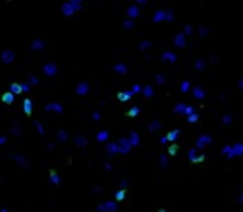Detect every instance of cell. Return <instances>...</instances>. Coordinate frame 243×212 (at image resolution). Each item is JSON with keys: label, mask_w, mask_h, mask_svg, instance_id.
I'll list each match as a JSON object with an SVG mask.
<instances>
[{"label": "cell", "mask_w": 243, "mask_h": 212, "mask_svg": "<svg viewBox=\"0 0 243 212\" xmlns=\"http://www.w3.org/2000/svg\"><path fill=\"white\" fill-rule=\"evenodd\" d=\"M113 70H115L117 74H122V75H125V74L128 72V67H127V63L118 62V63H115V65H113Z\"/></svg>", "instance_id": "d6986e66"}, {"label": "cell", "mask_w": 243, "mask_h": 212, "mask_svg": "<svg viewBox=\"0 0 243 212\" xmlns=\"http://www.w3.org/2000/svg\"><path fill=\"white\" fill-rule=\"evenodd\" d=\"M150 47H152V42H150V40H142V42L138 44V49H140V50H147V49H150Z\"/></svg>", "instance_id": "1f68e13d"}, {"label": "cell", "mask_w": 243, "mask_h": 212, "mask_svg": "<svg viewBox=\"0 0 243 212\" xmlns=\"http://www.w3.org/2000/svg\"><path fill=\"white\" fill-rule=\"evenodd\" d=\"M29 90H30V85L27 82H23L22 84V92H29Z\"/></svg>", "instance_id": "f6af8a7d"}, {"label": "cell", "mask_w": 243, "mask_h": 212, "mask_svg": "<svg viewBox=\"0 0 243 212\" xmlns=\"http://www.w3.org/2000/svg\"><path fill=\"white\" fill-rule=\"evenodd\" d=\"M97 212H117L118 206L115 200H105V202H100L97 207H95Z\"/></svg>", "instance_id": "6da1fadb"}, {"label": "cell", "mask_w": 243, "mask_h": 212, "mask_svg": "<svg viewBox=\"0 0 243 212\" xmlns=\"http://www.w3.org/2000/svg\"><path fill=\"white\" fill-rule=\"evenodd\" d=\"M27 84L32 87V85H38V77L35 75H29V79H27Z\"/></svg>", "instance_id": "d6a6232c"}, {"label": "cell", "mask_w": 243, "mask_h": 212, "mask_svg": "<svg viewBox=\"0 0 243 212\" xmlns=\"http://www.w3.org/2000/svg\"><path fill=\"white\" fill-rule=\"evenodd\" d=\"M103 167L107 169V171H112V169H113V165H112L110 162H105V164H103Z\"/></svg>", "instance_id": "c3c4849f"}, {"label": "cell", "mask_w": 243, "mask_h": 212, "mask_svg": "<svg viewBox=\"0 0 243 212\" xmlns=\"http://www.w3.org/2000/svg\"><path fill=\"white\" fill-rule=\"evenodd\" d=\"M30 49L33 52H40V50H43V49H45V42L42 40V38H35V40H32Z\"/></svg>", "instance_id": "ba28073f"}, {"label": "cell", "mask_w": 243, "mask_h": 212, "mask_svg": "<svg viewBox=\"0 0 243 212\" xmlns=\"http://www.w3.org/2000/svg\"><path fill=\"white\" fill-rule=\"evenodd\" d=\"M190 89V84L188 82H182V92H188Z\"/></svg>", "instance_id": "7bdbcfd3"}, {"label": "cell", "mask_w": 243, "mask_h": 212, "mask_svg": "<svg viewBox=\"0 0 243 212\" xmlns=\"http://www.w3.org/2000/svg\"><path fill=\"white\" fill-rule=\"evenodd\" d=\"M117 146H118V152H120V154H128V152L132 150V144H130L128 137H122V139H118Z\"/></svg>", "instance_id": "3957f363"}, {"label": "cell", "mask_w": 243, "mask_h": 212, "mask_svg": "<svg viewBox=\"0 0 243 212\" xmlns=\"http://www.w3.org/2000/svg\"><path fill=\"white\" fill-rule=\"evenodd\" d=\"M207 142H208V137H202V139H200L198 142H196V146H198V147H205V146H207Z\"/></svg>", "instance_id": "74e56055"}, {"label": "cell", "mask_w": 243, "mask_h": 212, "mask_svg": "<svg viewBox=\"0 0 243 212\" xmlns=\"http://www.w3.org/2000/svg\"><path fill=\"white\" fill-rule=\"evenodd\" d=\"M155 80H157V84H163L165 82V77L161 75V74H158V75L155 77Z\"/></svg>", "instance_id": "b9f144b4"}, {"label": "cell", "mask_w": 243, "mask_h": 212, "mask_svg": "<svg viewBox=\"0 0 243 212\" xmlns=\"http://www.w3.org/2000/svg\"><path fill=\"white\" fill-rule=\"evenodd\" d=\"M158 212H167V210H165V209H158Z\"/></svg>", "instance_id": "9f6ffc18"}, {"label": "cell", "mask_w": 243, "mask_h": 212, "mask_svg": "<svg viewBox=\"0 0 243 212\" xmlns=\"http://www.w3.org/2000/svg\"><path fill=\"white\" fill-rule=\"evenodd\" d=\"M185 110H186V107L183 104H177V105H175V112H177V114H185Z\"/></svg>", "instance_id": "d590c367"}, {"label": "cell", "mask_w": 243, "mask_h": 212, "mask_svg": "<svg viewBox=\"0 0 243 212\" xmlns=\"http://www.w3.org/2000/svg\"><path fill=\"white\" fill-rule=\"evenodd\" d=\"M178 137H180V129H175V130H172V132L167 134V140L172 142V144H175V140H177Z\"/></svg>", "instance_id": "7402d4cb"}, {"label": "cell", "mask_w": 243, "mask_h": 212, "mask_svg": "<svg viewBox=\"0 0 243 212\" xmlns=\"http://www.w3.org/2000/svg\"><path fill=\"white\" fill-rule=\"evenodd\" d=\"M132 97H133V92L132 90H122V92H118V94H117V99L120 102H128V100H132Z\"/></svg>", "instance_id": "8fae6325"}, {"label": "cell", "mask_w": 243, "mask_h": 212, "mask_svg": "<svg viewBox=\"0 0 243 212\" xmlns=\"http://www.w3.org/2000/svg\"><path fill=\"white\" fill-rule=\"evenodd\" d=\"M133 27H135V22H133L132 19H125V20H123V29H125V30H132Z\"/></svg>", "instance_id": "f546056e"}, {"label": "cell", "mask_w": 243, "mask_h": 212, "mask_svg": "<svg viewBox=\"0 0 243 212\" xmlns=\"http://www.w3.org/2000/svg\"><path fill=\"white\" fill-rule=\"evenodd\" d=\"M12 134H13V135H20V134H22V132H20V125H19V124H15V125L12 127Z\"/></svg>", "instance_id": "f35d334b"}, {"label": "cell", "mask_w": 243, "mask_h": 212, "mask_svg": "<svg viewBox=\"0 0 243 212\" xmlns=\"http://www.w3.org/2000/svg\"><path fill=\"white\" fill-rule=\"evenodd\" d=\"M50 149H55V144H47V150H50Z\"/></svg>", "instance_id": "816d5d0a"}, {"label": "cell", "mask_w": 243, "mask_h": 212, "mask_svg": "<svg viewBox=\"0 0 243 212\" xmlns=\"http://www.w3.org/2000/svg\"><path fill=\"white\" fill-rule=\"evenodd\" d=\"M145 3H147V2H145V0H138V2H137V3H135V5H145Z\"/></svg>", "instance_id": "f5cc1de1"}, {"label": "cell", "mask_w": 243, "mask_h": 212, "mask_svg": "<svg viewBox=\"0 0 243 212\" xmlns=\"http://www.w3.org/2000/svg\"><path fill=\"white\" fill-rule=\"evenodd\" d=\"M67 139H68V134H67V130H57V142H67Z\"/></svg>", "instance_id": "4316f807"}, {"label": "cell", "mask_w": 243, "mask_h": 212, "mask_svg": "<svg viewBox=\"0 0 243 212\" xmlns=\"http://www.w3.org/2000/svg\"><path fill=\"white\" fill-rule=\"evenodd\" d=\"M172 19H173V13H172L170 10H167V13H165V20L168 22V20H172Z\"/></svg>", "instance_id": "ee69618b"}, {"label": "cell", "mask_w": 243, "mask_h": 212, "mask_svg": "<svg viewBox=\"0 0 243 212\" xmlns=\"http://www.w3.org/2000/svg\"><path fill=\"white\" fill-rule=\"evenodd\" d=\"M9 92H12L13 95L22 94V84H20V82H12V84H10V87H9Z\"/></svg>", "instance_id": "44dd1931"}, {"label": "cell", "mask_w": 243, "mask_h": 212, "mask_svg": "<svg viewBox=\"0 0 243 212\" xmlns=\"http://www.w3.org/2000/svg\"><path fill=\"white\" fill-rule=\"evenodd\" d=\"M73 144H75L77 147H80V149H85V147L89 146V139H87L85 135H77L75 139H73Z\"/></svg>", "instance_id": "30bf717a"}, {"label": "cell", "mask_w": 243, "mask_h": 212, "mask_svg": "<svg viewBox=\"0 0 243 212\" xmlns=\"http://www.w3.org/2000/svg\"><path fill=\"white\" fill-rule=\"evenodd\" d=\"M175 45H177V47H183V45H185V35L183 34L175 35Z\"/></svg>", "instance_id": "f1b7e54d"}, {"label": "cell", "mask_w": 243, "mask_h": 212, "mask_svg": "<svg viewBox=\"0 0 243 212\" xmlns=\"http://www.w3.org/2000/svg\"><path fill=\"white\" fill-rule=\"evenodd\" d=\"M62 13H63V17H72V15H75V12H73V9H72V5H70L68 2H65V3H62Z\"/></svg>", "instance_id": "5bb4252c"}, {"label": "cell", "mask_w": 243, "mask_h": 212, "mask_svg": "<svg viewBox=\"0 0 243 212\" xmlns=\"http://www.w3.org/2000/svg\"><path fill=\"white\" fill-rule=\"evenodd\" d=\"M177 152H178V146H177V144H172V146L168 147V155H170V157H173Z\"/></svg>", "instance_id": "836d02e7"}, {"label": "cell", "mask_w": 243, "mask_h": 212, "mask_svg": "<svg viewBox=\"0 0 243 212\" xmlns=\"http://www.w3.org/2000/svg\"><path fill=\"white\" fill-rule=\"evenodd\" d=\"M142 89H143V87L140 85V84H133V87H132L133 95H135V94H142Z\"/></svg>", "instance_id": "8d00e7d4"}, {"label": "cell", "mask_w": 243, "mask_h": 212, "mask_svg": "<svg viewBox=\"0 0 243 212\" xmlns=\"http://www.w3.org/2000/svg\"><path fill=\"white\" fill-rule=\"evenodd\" d=\"M33 125H35V129L38 130V134H40V135H45V130H43V125H42V122H37V120H35Z\"/></svg>", "instance_id": "e575fe53"}, {"label": "cell", "mask_w": 243, "mask_h": 212, "mask_svg": "<svg viewBox=\"0 0 243 212\" xmlns=\"http://www.w3.org/2000/svg\"><path fill=\"white\" fill-rule=\"evenodd\" d=\"M5 144H7V137L0 134V146H5Z\"/></svg>", "instance_id": "bcb514c9"}, {"label": "cell", "mask_w": 243, "mask_h": 212, "mask_svg": "<svg viewBox=\"0 0 243 212\" xmlns=\"http://www.w3.org/2000/svg\"><path fill=\"white\" fill-rule=\"evenodd\" d=\"M196 119H198V117H196L195 114H192V115L188 117V122H196Z\"/></svg>", "instance_id": "f907efd6"}, {"label": "cell", "mask_w": 243, "mask_h": 212, "mask_svg": "<svg viewBox=\"0 0 243 212\" xmlns=\"http://www.w3.org/2000/svg\"><path fill=\"white\" fill-rule=\"evenodd\" d=\"M161 60H165V62H170V63H173L175 60H177V55H175L173 52H170V50H165L163 54H161Z\"/></svg>", "instance_id": "2e32d148"}, {"label": "cell", "mask_w": 243, "mask_h": 212, "mask_svg": "<svg viewBox=\"0 0 243 212\" xmlns=\"http://www.w3.org/2000/svg\"><path fill=\"white\" fill-rule=\"evenodd\" d=\"M105 152H107L108 155H117V154H120L118 152V146H117V142H107L105 144Z\"/></svg>", "instance_id": "52a82bcc"}, {"label": "cell", "mask_w": 243, "mask_h": 212, "mask_svg": "<svg viewBox=\"0 0 243 212\" xmlns=\"http://www.w3.org/2000/svg\"><path fill=\"white\" fill-rule=\"evenodd\" d=\"M0 60H2V63H5V65L12 63L13 60H15V54H13V50H10V49H5V50L0 54Z\"/></svg>", "instance_id": "277c9868"}, {"label": "cell", "mask_w": 243, "mask_h": 212, "mask_svg": "<svg viewBox=\"0 0 243 212\" xmlns=\"http://www.w3.org/2000/svg\"><path fill=\"white\" fill-rule=\"evenodd\" d=\"M90 90V84L89 82H78L75 85V94L80 95V97H83V95H87Z\"/></svg>", "instance_id": "5b68a950"}, {"label": "cell", "mask_w": 243, "mask_h": 212, "mask_svg": "<svg viewBox=\"0 0 243 212\" xmlns=\"http://www.w3.org/2000/svg\"><path fill=\"white\" fill-rule=\"evenodd\" d=\"M127 187H128V181H122V184H120V189H125V190H127Z\"/></svg>", "instance_id": "681fc988"}, {"label": "cell", "mask_w": 243, "mask_h": 212, "mask_svg": "<svg viewBox=\"0 0 243 212\" xmlns=\"http://www.w3.org/2000/svg\"><path fill=\"white\" fill-rule=\"evenodd\" d=\"M45 110L47 112H55V114H62L63 112V105L58 104V102H48L45 105Z\"/></svg>", "instance_id": "8992f818"}, {"label": "cell", "mask_w": 243, "mask_h": 212, "mask_svg": "<svg viewBox=\"0 0 243 212\" xmlns=\"http://www.w3.org/2000/svg\"><path fill=\"white\" fill-rule=\"evenodd\" d=\"M158 129H160V122H158V120H153V122H150V124H148V130H150L152 134H153V132H157Z\"/></svg>", "instance_id": "4dcf8cb0"}, {"label": "cell", "mask_w": 243, "mask_h": 212, "mask_svg": "<svg viewBox=\"0 0 243 212\" xmlns=\"http://www.w3.org/2000/svg\"><path fill=\"white\" fill-rule=\"evenodd\" d=\"M113 197H115V202H122V200H125V197H127V190L125 189H118Z\"/></svg>", "instance_id": "484cf974"}, {"label": "cell", "mask_w": 243, "mask_h": 212, "mask_svg": "<svg viewBox=\"0 0 243 212\" xmlns=\"http://www.w3.org/2000/svg\"><path fill=\"white\" fill-rule=\"evenodd\" d=\"M195 97H203V92H202V89H195Z\"/></svg>", "instance_id": "7dc6e473"}, {"label": "cell", "mask_w": 243, "mask_h": 212, "mask_svg": "<svg viewBox=\"0 0 243 212\" xmlns=\"http://www.w3.org/2000/svg\"><path fill=\"white\" fill-rule=\"evenodd\" d=\"M165 13H167V10H157V12L153 13V22L155 23L163 22V20H165Z\"/></svg>", "instance_id": "d4e9b609"}, {"label": "cell", "mask_w": 243, "mask_h": 212, "mask_svg": "<svg viewBox=\"0 0 243 212\" xmlns=\"http://www.w3.org/2000/svg\"><path fill=\"white\" fill-rule=\"evenodd\" d=\"M48 179H50V182L54 184L55 187H58V185H60V182H62V179H60V175L57 174V171H50V172H48Z\"/></svg>", "instance_id": "9a60e30c"}, {"label": "cell", "mask_w": 243, "mask_h": 212, "mask_svg": "<svg viewBox=\"0 0 243 212\" xmlns=\"http://www.w3.org/2000/svg\"><path fill=\"white\" fill-rule=\"evenodd\" d=\"M22 104H23L22 109H23V112H25V115H32V112H33V102H32L30 99H25Z\"/></svg>", "instance_id": "4fadbf2b"}, {"label": "cell", "mask_w": 243, "mask_h": 212, "mask_svg": "<svg viewBox=\"0 0 243 212\" xmlns=\"http://www.w3.org/2000/svg\"><path fill=\"white\" fill-rule=\"evenodd\" d=\"M167 162H168V157H167V155H160V164H161V167H167Z\"/></svg>", "instance_id": "ab89813d"}, {"label": "cell", "mask_w": 243, "mask_h": 212, "mask_svg": "<svg viewBox=\"0 0 243 212\" xmlns=\"http://www.w3.org/2000/svg\"><path fill=\"white\" fill-rule=\"evenodd\" d=\"M128 140H130V144H132V147H138L140 146V135L137 132H132L128 135Z\"/></svg>", "instance_id": "603a6c76"}, {"label": "cell", "mask_w": 243, "mask_h": 212, "mask_svg": "<svg viewBox=\"0 0 243 212\" xmlns=\"http://www.w3.org/2000/svg\"><path fill=\"white\" fill-rule=\"evenodd\" d=\"M138 15H140V9H138V5H130L128 9H127V17H128V19L135 20Z\"/></svg>", "instance_id": "9c48e42d"}, {"label": "cell", "mask_w": 243, "mask_h": 212, "mask_svg": "<svg viewBox=\"0 0 243 212\" xmlns=\"http://www.w3.org/2000/svg\"><path fill=\"white\" fill-rule=\"evenodd\" d=\"M167 142H168V140H167V135H163V137H161V144H167Z\"/></svg>", "instance_id": "db71d44e"}, {"label": "cell", "mask_w": 243, "mask_h": 212, "mask_svg": "<svg viewBox=\"0 0 243 212\" xmlns=\"http://www.w3.org/2000/svg\"><path fill=\"white\" fill-rule=\"evenodd\" d=\"M0 212H9V209H7V207H3V209L0 210Z\"/></svg>", "instance_id": "11a10c76"}, {"label": "cell", "mask_w": 243, "mask_h": 212, "mask_svg": "<svg viewBox=\"0 0 243 212\" xmlns=\"http://www.w3.org/2000/svg\"><path fill=\"white\" fill-rule=\"evenodd\" d=\"M12 159H13V160H15L17 164H19L20 167H22V169H27V167L30 165L29 162L25 160V157H23V155H20V154H12Z\"/></svg>", "instance_id": "7c38bea8"}, {"label": "cell", "mask_w": 243, "mask_h": 212, "mask_svg": "<svg viewBox=\"0 0 243 212\" xmlns=\"http://www.w3.org/2000/svg\"><path fill=\"white\" fill-rule=\"evenodd\" d=\"M97 140L100 144H107L108 142V132L105 129H102V130H98L97 132Z\"/></svg>", "instance_id": "e0dca14e"}, {"label": "cell", "mask_w": 243, "mask_h": 212, "mask_svg": "<svg viewBox=\"0 0 243 212\" xmlns=\"http://www.w3.org/2000/svg\"><path fill=\"white\" fill-rule=\"evenodd\" d=\"M68 3L72 5V9H73V12H80V10L83 9V2L82 0H68Z\"/></svg>", "instance_id": "cb8c5ba5"}, {"label": "cell", "mask_w": 243, "mask_h": 212, "mask_svg": "<svg viewBox=\"0 0 243 212\" xmlns=\"http://www.w3.org/2000/svg\"><path fill=\"white\" fill-rule=\"evenodd\" d=\"M43 74H45V77H48V79H54V77L58 74L57 63H55V62H47V63H43Z\"/></svg>", "instance_id": "7a4b0ae2"}, {"label": "cell", "mask_w": 243, "mask_h": 212, "mask_svg": "<svg viewBox=\"0 0 243 212\" xmlns=\"http://www.w3.org/2000/svg\"><path fill=\"white\" fill-rule=\"evenodd\" d=\"M92 117H93V120H95V122H100L102 115H100V112H98V110H95L93 114H92Z\"/></svg>", "instance_id": "60d3db41"}, {"label": "cell", "mask_w": 243, "mask_h": 212, "mask_svg": "<svg viewBox=\"0 0 243 212\" xmlns=\"http://www.w3.org/2000/svg\"><path fill=\"white\" fill-rule=\"evenodd\" d=\"M140 112H142V109H140L138 105H133V107H130L128 110H127V117L135 119V117H138V115H140Z\"/></svg>", "instance_id": "ac0fdd59"}, {"label": "cell", "mask_w": 243, "mask_h": 212, "mask_svg": "<svg viewBox=\"0 0 243 212\" xmlns=\"http://www.w3.org/2000/svg\"><path fill=\"white\" fill-rule=\"evenodd\" d=\"M13 100H15V95H13L12 92H5V94L2 95V102L5 105H12Z\"/></svg>", "instance_id": "ffe728a7"}, {"label": "cell", "mask_w": 243, "mask_h": 212, "mask_svg": "<svg viewBox=\"0 0 243 212\" xmlns=\"http://www.w3.org/2000/svg\"><path fill=\"white\" fill-rule=\"evenodd\" d=\"M142 94L145 95L147 99H152L153 94H155V92H153V87H152V85H145V87L142 89Z\"/></svg>", "instance_id": "83f0119b"}]
</instances>
